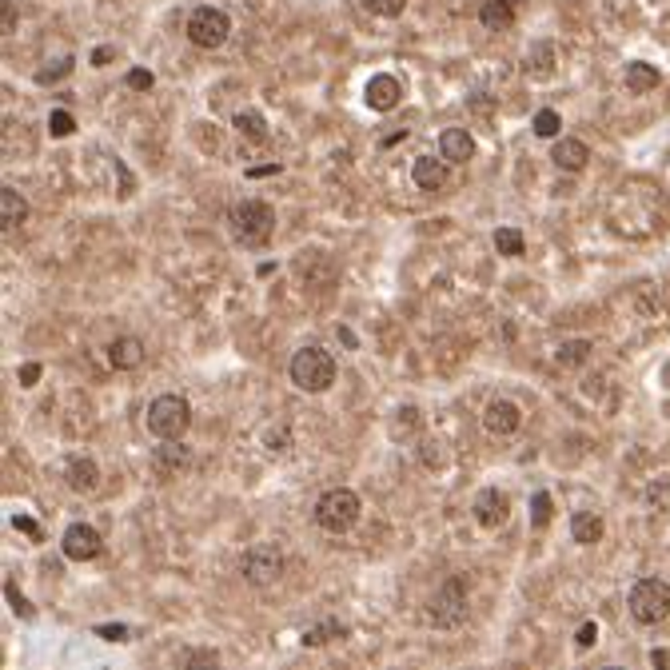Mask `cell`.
Returning a JSON list of instances; mask_svg holds the SVG:
<instances>
[{
	"label": "cell",
	"instance_id": "16",
	"mask_svg": "<svg viewBox=\"0 0 670 670\" xmlns=\"http://www.w3.org/2000/svg\"><path fill=\"white\" fill-rule=\"evenodd\" d=\"M551 160L563 172H582V168H587V160H590V148L582 140H574V136H563V140L551 148Z\"/></svg>",
	"mask_w": 670,
	"mask_h": 670
},
{
	"label": "cell",
	"instance_id": "33",
	"mask_svg": "<svg viewBox=\"0 0 670 670\" xmlns=\"http://www.w3.org/2000/svg\"><path fill=\"white\" fill-rule=\"evenodd\" d=\"M359 4L375 16H399L403 8H407V0H359Z\"/></svg>",
	"mask_w": 670,
	"mask_h": 670
},
{
	"label": "cell",
	"instance_id": "24",
	"mask_svg": "<svg viewBox=\"0 0 670 670\" xmlns=\"http://www.w3.org/2000/svg\"><path fill=\"white\" fill-rule=\"evenodd\" d=\"M590 351H595V343L590 339H563L555 351V364L558 367H582L590 359Z\"/></svg>",
	"mask_w": 670,
	"mask_h": 670
},
{
	"label": "cell",
	"instance_id": "48",
	"mask_svg": "<svg viewBox=\"0 0 670 670\" xmlns=\"http://www.w3.org/2000/svg\"><path fill=\"white\" fill-rule=\"evenodd\" d=\"M511 4H519V0H511Z\"/></svg>",
	"mask_w": 670,
	"mask_h": 670
},
{
	"label": "cell",
	"instance_id": "47",
	"mask_svg": "<svg viewBox=\"0 0 670 670\" xmlns=\"http://www.w3.org/2000/svg\"><path fill=\"white\" fill-rule=\"evenodd\" d=\"M399 140H407V128H403V132H391L388 140H383V148H391V144H399Z\"/></svg>",
	"mask_w": 670,
	"mask_h": 670
},
{
	"label": "cell",
	"instance_id": "8",
	"mask_svg": "<svg viewBox=\"0 0 670 670\" xmlns=\"http://www.w3.org/2000/svg\"><path fill=\"white\" fill-rule=\"evenodd\" d=\"M239 571H244V579L252 582V587H272V582L283 574V555L280 547L272 543H255L244 551V563H239Z\"/></svg>",
	"mask_w": 670,
	"mask_h": 670
},
{
	"label": "cell",
	"instance_id": "38",
	"mask_svg": "<svg viewBox=\"0 0 670 670\" xmlns=\"http://www.w3.org/2000/svg\"><path fill=\"white\" fill-rule=\"evenodd\" d=\"M647 499H650V503H658V511H670V479H663V483L650 487Z\"/></svg>",
	"mask_w": 670,
	"mask_h": 670
},
{
	"label": "cell",
	"instance_id": "12",
	"mask_svg": "<svg viewBox=\"0 0 670 670\" xmlns=\"http://www.w3.org/2000/svg\"><path fill=\"white\" fill-rule=\"evenodd\" d=\"M399 96H403V84L395 80V76H388V72L372 76V80H367V88H364L367 108H375V112H391L395 105H399Z\"/></svg>",
	"mask_w": 670,
	"mask_h": 670
},
{
	"label": "cell",
	"instance_id": "13",
	"mask_svg": "<svg viewBox=\"0 0 670 670\" xmlns=\"http://www.w3.org/2000/svg\"><path fill=\"white\" fill-rule=\"evenodd\" d=\"M108 364L116 367V372H136V367L144 364V339H136V335L112 339L108 343Z\"/></svg>",
	"mask_w": 670,
	"mask_h": 670
},
{
	"label": "cell",
	"instance_id": "35",
	"mask_svg": "<svg viewBox=\"0 0 670 670\" xmlns=\"http://www.w3.org/2000/svg\"><path fill=\"white\" fill-rule=\"evenodd\" d=\"M440 440H423V451H419V459H423V467H443V451H440Z\"/></svg>",
	"mask_w": 670,
	"mask_h": 670
},
{
	"label": "cell",
	"instance_id": "20",
	"mask_svg": "<svg viewBox=\"0 0 670 670\" xmlns=\"http://www.w3.org/2000/svg\"><path fill=\"white\" fill-rule=\"evenodd\" d=\"M0 220H4V228H16V223L29 220V200L8 184L0 188Z\"/></svg>",
	"mask_w": 670,
	"mask_h": 670
},
{
	"label": "cell",
	"instance_id": "14",
	"mask_svg": "<svg viewBox=\"0 0 670 670\" xmlns=\"http://www.w3.org/2000/svg\"><path fill=\"white\" fill-rule=\"evenodd\" d=\"M64 479H68V487H72L76 495H92L100 487V467H96V459H72L68 463V471H64Z\"/></svg>",
	"mask_w": 670,
	"mask_h": 670
},
{
	"label": "cell",
	"instance_id": "19",
	"mask_svg": "<svg viewBox=\"0 0 670 670\" xmlns=\"http://www.w3.org/2000/svg\"><path fill=\"white\" fill-rule=\"evenodd\" d=\"M231 124H236V132L244 136V140H252V144L268 140V120H264V112H255V108H239Z\"/></svg>",
	"mask_w": 670,
	"mask_h": 670
},
{
	"label": "cell",
	"instance_id": "11",
	"mask_svg": "<svg viewBox=\"0 0 670 670\" xmlns=\"http://www.w3.org/2000/svg\"><path fill=\"white\" fill-rule=\"evenodd\" d=\"M507 511H511V499H507L499 487H483V491L475 495V519H479V527H487V531L503 527Z\"/></svg>",
	"mask_w": 670,
	"mask_h": 670
},
{
	"label": "cell",
	"instance_id": "3",
	"mask_svg": "<svg viewBox=\"0 0 670 670\" xmlns=\"http://www.w3.org/2000/svg\"><path fill=\"white\" fill-rule=\"evenodd\" d=\"M463 618H467V579L451 574L427 603V623L440 631H455V626H463Z\"/></svg>",
	"mask_w": 670,
	"mask_h": 670
},
{
	"label": "cell",
	"instance_id": "23",
	"mask_svg": "<svg viewBox=\"0 0 670 670\" xmlns=\"http://www.w3.org/2000/svg\"><path fill=\"white\" fill-rule=\"evenodd\" d=\"M626 88H631L634 96L658 88V68L647 64V60H634V64H626Z\"/></svg>",
	"mask_w": 670,
	"mask_h": 670
},
{
	"label": "cell",
	"instance_id": "32",
	"mask_svg": "<svg viewBox=\"0 0 670 670\" xmlns=\"http://www.w3.org/2000/svg\"><path fill=\"white\" fill-rule=\"evenodd\" d=\"M551 495L547 491H535V499H531V523H535V527H547V523H551Z\"/></svg>",
	"mask_w": 670,
	"mask_h": 670
},
{
	"label": "cell",
	"instance_id": "4",
	"mask_svg": "<svg viewBox=\"0 0 670 670\" xmlns=\"http://www.w3.org/2000/svg\"><path fill=\"white\" fill-rule=\"evenodd\" d=\"M188 423H192V407L184 395H156L148 403V431L156 440H184Z\"/></svg>",
	"mask_w": 670,
	"mask_h": 670
},
{
	"label": "cell",
	"instance_id": "22",
	"mask_svg": "<svg viewBox=\"0 0 670 670\" xmlns=\"http://www.w3.org/2000/svg\"><path fill=\"white\" fill-rule=\"evenodd\" d=\"M479 21H483L491 32L511 29V24H515V4H511V0H487V4L479 8Z\"/></svg>",
	"mask_w": 670,
	"mask_h": 670
},
{
	"label": "cell",
	"instance_id": "26",
	"mask_svg": "<svg viewBox=\"0 0 670 670\" xmlns=\"http://www.w3.org/2000/svg\"><path fill=\"white\" fill-rule=\"evenodd\" d=\"M343 634H348V626H343L339 618H323L320 626H307L304 631V647H323V642L343 639Z\"/></svg>",
	"mask_w": 670,
	"mask_h": 670
},
{
	"label": "cell",
	"instance_id": "9",
	"mask_svg": "<svg viewBox=\"0 0 670 670\" xmlns=\"http://www.w3.org/2000/svg\"><path fill=\"white\" fill-rule=\"evenodd\" d=\"M100 531L88 527V523H72V527L64 531V539H60V551L64 558H72V563H88V558L100 555Z\"/></svg>",
	"mask_w": 670,
	"mask_h": 670
},
{
	"label": "cell",
	"instance_id": "5",
	"mask_svg": "<svg viewBox=\"0 0 670 670\" xmlns=\"http://www.w3.org/2000/svg\"><path fill=\"white\" fill-rule=\"evenodd\" d=\"M228 228L239 244H264L272 236V228H276V212L264 200H244L228 212Z\"/></svg>",
	"mask_w": 670,
	"mask_h": 670
},
{
	"label": "cell",
	"instance_id": "37",
	"mask_svg": "<svg viewBox=\"0 0 670 670\" xmlns=\"http://www.w3.org/2000/svg\"><path fill=\"white\" fill-rule=\"evenodd\" d=\"M96 634L105 642H128V626H120V623H100Z\"/></svg>",
	"mask_w": 670,
	"mask_h": 670
},
{
	"label": "cell",
	"instance_id": "6",
	"mask_svg": "<svg viewBox=\"0 0 670 670\" xmlns=\"http://www.w3.org/2000/svg\"><path fill=\"white\" fill-rule=\"evenodd\" d=\"M631 615L639 618L642 626H655L670 615V587L663 579H639L631 587V599H626Z\"/></svg>",
	"mask_w": 670,
	"mask_h": 670
},
{
	"label": "cell",
	"instance_id": "44",
	"mask_svg": "<svg viewBox=\"0 0 670 670\" xmlns=\"http://www.w3.org/2000/svg\"><path fill=\"white\" fill-rule=\"evenodd\" d=\"M280 164H260V168H247V180H264V176H276Z\"/></svg>",
	"mask_w": 670,
	"mask_h": 670
},
{
	"label": "cell",
	"instance_id": "40",
	"mask_svg": "<svg viewBox=\"0 0 670 670\" xmlns=\"http://www.w3.org/2000/svg\"><path fill=\"white\" fill-rule=\"evenodd\" d=\"M8 603H13V611L21 615V618H32V615H37V611H32V607H29V599H21V595H16V587H13V582H8Z\"/></svg>",
	"mask_w": 670,
	"mask_h": 670
},
{
	"label": "cell",
	"instance_id": "21",
	"mask_svg": "<svg viewBox=\"0 0 670 670\" xmlns=\"http://www.w3.org/2000/svg\"><path fill=\"white\" fill-rule=\"evenodd\" d=\"M152 463H156L164 475H172V471H180L188 463V447L180 440H160V447L152 451Z\"/></svg>",
	"mask_w": 670,
	"mask_h": 670
},
{
	"label": "cell",
	"instance_id": "25",
	"mask_svg": "<svg viewBox=\"0 0 670 670\" xmlns=\"http://www.w3.org/2000/svg\"><path fill=\"white\" fill-rule=\"evenodd\" d=\"M527 72L531 76H551L555 72V45H551V40H539V45H531Z\"/></svg>",
	"mask_w": 670,
	"mask_h": 670
},
{
	"label": "cell",
	"instance_id": "29",
	"mask_svg": "<svg viewBox=\"0 0 670 670\" xmlns=\"http://www.w3.org/2000/svg\"><path fill=\"white\" fill-rule=\"evenodd\" d=\"M72 132H76L72 112H64V108L48 112V136H53V140H64V136H72Z\"/></svg>",
	"mask_w": 670,
	"mask_h": 670
},
{
	"label": "cell",
	"instance_id": "18",
	"mask_svg": "<svg viewBox=\"0 0 670 670\" xmlns=\"http://www.w3.org/2000/svg\"><path fill=\"white\" fill-rule=\"evenodd\" d=\"M411 176H415V184L423 188V192H440V188L447 184V160L419 156L415 168H411Z\"/></svg>",
	"mask_w": 670,
	"mask_h": 670
},
{
	"label": "cell",
	"instance_id": "41",
	"mask_svg": "<svg viewBox=\"0 0 670 670\" xmlns=\"http://www.w3.org/2000/svg\"><path fill=\"white\" fill-rule=\"evenodd\" d=\"M13 527H16V531H24V535H32V539H40L37 519H29V515H13Z\"/></svg>",
	"mask_w": 670,
	"mask_h": 670
},
{
	"label": "cell",
	"instance_id": "2",
	"mask_svg": "<svg viewBox=\"0 0 670 670\" xmlns=\"http://www.w3.org/2000/svg\"><path fill=\"white\" fill-rule=\"evenodd\" d=\"M288 372H291V383H296L299 391L320 395L335 383V359H331V351H323V348H304V351L291 356Z\"/></svg>",
	"mask_w": 670,
	"mask_h": 670
},
{
	"label": "cell",
	"instance_id": "1",
	"mask_svg": "<svg viewBox=\"0 0 670 670\" xmlns=\"http://www.w3.org/2000/svg\"><path fill=\"white\" fill-rule=\"evenodd\" d=\"M359 495L351 491V487H331V491L320 495V503H315V523H320L328 535H348L351 527L359 523Z\"/></svg>",
	"mask_w": 670,
	"mask_h": 670
},
{
	"label": "cell",
	"instance_id": "7",
	"mask_svg": "<svg viewBox=\"0 0 670 670\" xmlns=\"http://www.w3.org/2000/svg\"><path fill=\"white\" fill-rule=\"evenodd\" d=\"M228 32H231L228 13H220V8H212V4L196 8V13L188 16V40H192L196 48H220L223 40H228Z\"/></svg>",
	"mask_w": 670,
	"mask_h": 670
},
{
	"label": "cell",
	"instance_id": "39",
	"mask_svg": "<svg viewBox=\"0 0 670 670\" xmlns=\"http://www.w3.org/2000/svg\"><path fill=\"white\" fill-rule=\"evenodd\" d=\"M574 642H579L582 650L595 647V642H599V626H595V623H582V626H579V634H574Z\"/></svg>",
	"mask_w": 670,
	"mask_h": 670
},
{
	"label": "cell",
	"instance_id": "31",
	"mask_svg": "<svg viewBox=\"0 0 670 670\" xmlns=\"http://www.w3.org/2000/svg\"><path fill=\"white\" fill-rule=\"evenodd\" d=\"M68 72H72V56H60L56 64H53V60H48V64L37 72V84H56V80H64Z\"/></svg>",
	"mask_w": 670,
	"mask_h": 670
},
{
	"label": "cell",
	"instance_id": "43",
	"mask_svg": "<svg viewBox=\"0 0 670 670\" xmlns=\"http://www.w3.org/2000/svg\"><path fill=\"white\" fill-rule=\"evenodd\" d=\"M112 56H116V48L100 45V48H96V53H92V64H96V68H105V64H108V60H112Z\"/></svg>",
	"mask_w": 670,
	"mask_h": 670
},
{
	"label": "cell",
	"instance_id": "28",
	"mask_svg": "<svg viewBox=\"0 0 670 670\" xmlns=\"http://www.w3.org/2000/svg\"><path fill=\"white\" fill-rule=\"evenodd\" d=\"M495 247H499V255H523L527 239H523L519 228H499L495 231Z\"/></svg>",
	"mask_w": 670,
	"mask_h": 670
},
{
	"label": "cell",
	"instance_id": "46",
	"mask_svg": "<svg viewBox=\"0 0 670 670\" xmlns=\"http://www.w3.org/2000/svg\"><path fill=\"white\" fill-rule=\"evenodd\" d=\"M339 339L348 343V348H356V343H359V339H356V331H351V328H339Z\"/></svg>",
	"mask_w": 670,
	"mask_h": 670
},
{
	"label": "cell",
	"instance_id": "45",
	"mask_svg": "<svg viewBox=\"0 0 670 670\" xmlns=\"http://www.w3.org/2000/svg\"><path fill=\"white\" fill-rule=\"evenodd\" d=\"M650 663H655V666H670V650H650Z\"/></svg>",
	"mask_w": 670,
	"mask_h": 670
},
{
	"label": "cell",
	"instance_id": "42",
	"mask_svg": "<svg viewBox=\"0 0 670 670\" xmlns=\"http://www.w3.org/2000/svg\"><path fill=\"white\" fill-rule=\"evenodd\" d=\"M37 380H40V364H24L21 367V383H24V388H32Z\"/></svg>",
	"mask_w": 670,
	"mask_h": 670
},
{
	"label": "cell",
	"instance_id": "17",
	"mask_svg": "<svg viewBox=\"0 0 670 670\" xmlns=\"http://www.w3.org/2000/svg\"><path fill=\"white\" fill-rule=\"evenodd\" d=\"M571 539L582 547H595L603 539V515L599 511H574L571 519Z\"/></svg>",
	"mask_w": 670,
	"mask_h": 670
},
{
	"label": "cell",
	"instance_id": "34",
	"mask_svg": "<svg viewBox=\"0 0 670 670\" xmlns=\"http://www.w3.org/2000/svg\"><path fill=\"white\" fill-rule=\"evenodd\" d=\"M152 84H156V76H152L148 68H132V72H128V88L132 92H148Z\"/></svg>",
	"mask_w": 670,
	"mask_h": 670
},
{
	"label": "cell",
	"instance_id": "30",
	"mask_svg": "<svg viewBox=\"0 0 670 670\" xmlns=\"http://www.w3.org/2000/svg\"><path fill=\"white\" fill-rule=\"evenodd\" d=\"M535 136H543V140H555L558 136V128H563V120H558V112L555 108H543V112H535Z\"/></svg>",
	"mask_w": 670,
	"mask_h": 670
},
{
	"label": "cell",
	"instance_id": "27",
	"mask_svg": "<svg viewBox=\"0 0 670 670\" xmlns=\"http://www.w3.org/2000/svg\"><path fill=\"white\" fill-rule=\"evenodd\" d=\"M419 427H423V415H419V407H399L395 411V423H391V435L399 440V435H415Z\"/></svg>",
	"mask_w": 670,
	"mask_h": 670
},
{
	"label": "cell",
	"instance_id": "15",
	"mask_svg": "<svg viewBox=\"0 0 670 670\" xmlns=\"http://www.w3.org/2000/svg\"><path fill=\"white\" fill-rule=\"evenodd\" d=\"M471 152H475V140L467 128H447L440 136V156L447 164H463V160H471Z\"/></svg>",
	"mask_w": 670,
	"mask_h": 670
},
{
	"label": "cell",
	"instance_id": "36",
	"mask_svg": "<svg viewBox=\"0 0 670 670\" xmlns=\"http://www.w3.org/2000/svg\"><path fill=\"white\" fill-rule=\"evenodd\" d=\"M264 443H268L272 455H283L288 451V427H272V431L264 435Z\"/></svg>",
	"mask_w": 670,
	"mask_h": 670
},
{
	"label": "cell",
	"instance_id": "10",
	"mask_svg": "<svg viewBox=\"0 0 670 670\" xmlns=\"http://www.w3.org/2000/svg\"><path fill=\"white\" fill-rule=\"evenodd\" d=\"M523 427V411L519 403L511 399H491L483 407V431L495 435V440H507V435H515Z\"/></svg>",
	"mask_w": 670,
	"mask_h": 670
}]
</instances>
